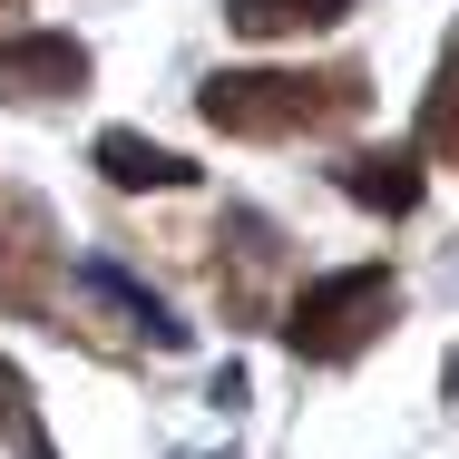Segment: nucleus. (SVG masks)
I'll return each instance as SVG.
<instances>
[{
	"mask_svg": "<svg viewBox=\"0 0 459 459\" xmlns=\"http://www.w3.org/2000/svg\"><path fill=\"white\" fill-rule=\"evenodd\" d=\"M195 117L235 147H293V137H342L371 117V69L323 59V69H215L195 79Z\"/></svg>",
	"mask_w": 459,
	"mask_h": 459,
	"instance_id": "obj_1",
	"label": "nucleus"
},
{
	"mask_svg": "<svg viewBox=\"0 0 459 459\" xmlns=\"http://www.w3.org/2000/svg\"><path fill=\"white\" fill-rule=\"evenodd\" d=\"M274 323H283V352H293V362L342 371L401 323V274H391V264H333V274H313L303 293H283Z\"/></svg>",
	"mask_w": 459,
	"mask_h": 459,
	"instance_id": "obj_2",
	"label": "nucleus"
},
{
	"mask_svg": "<svg viewBox=\"0 0 459 459\" xmlns=\"http://www.w3.org/2000/svg\"><path fill=\"white\" fill-rule=\"evenodd\" d=\"M0 313L69 333V245L39 186H0Z\"/></svg>",
	"mask_w": 459,
	"mask_h": 459,
	"instance_id": "obj_3",
	"label": "nucleus"
},
{
	"mask_svg": "<svg viewBox=\"0 0 459 459\" xmlns=\"http://www.w3.org/2000/svg\"><path fill=\"white\" fill-rule=\"evenodd\" d=\"M205 245H215V255H205L215 313H225V323H274L283 274H293V245H283V225H274V215H255V205H225V225H215Z\"/></svg>",
	"mask_w": 459,
	"mask_h": 459,
	"instance_id": "obj_4",
	"label": "nucleus"
},
{
	"mask_svg": "<svg viewBox=\"0 0 459 459\" xmlns=\"http://www.w3.org/2000/svg\"><path fill=\"white\" fill-rule=\"evenodd\" d=\"M89 79H98L89 39H69V30H0V98L49 108V98H79Z\"/></svg>",
	"mask_w": 459,
	"mask_h": 459,
	"instance_id": "obj_5",
	"label": "nucleus"
},
{
	"mask_svg": "<svg viewBox=\"0 0 459 459\" xmlns=\"http://www.w3.org/2000/svg\"><path fill=\"white\" fill-rule=\"evenodd\" d=\"M333 186L352 195V205H371V215H420V195H430V157L420 147H401V137H381V147H342L333 157Z\"/></svg>",
	"mask_w": 459,
	"mask_h": 459,
	"instance_id": "obj_6",
	"label": "nucleus"
},
{
	"mask_svg": "<svg viewBox=\"0 0 459 459\" xmlns=\"http://www.w3.org/2000/svg\"><path fill=\"white\" fill-rule=\"evenodd\" d=\"M89 167L117 195H177V186H195V157H177V147H157L147 127H98V147H89Z\"/></svg>",
	"mask_w": 459,
	"mask_h": 459,
	"instance_id": "obj_7",
	"label": "nucleus"
},
{
	"mask_svg": "<svg viewBox=\"0 0 459 459\" xmlns=\"http://www.w3.org/2000/svg\"><path fill=\"white\" fill-rule=\"evenodd\" d=\"M89 293L108 303V313H117V323H127V333H137V342H157V352H186V342H195V323H177V313H167L147 283L127 274V264H108V255L89 264Z\"/></svg>",
	"mask_w": 459,
	"mask_h": 459,
	"instance_id": "obj_8",
	"label": "nucleus"
},
{
	"mask_svg": "<svg viewBox=\"0 0 459 459\" xmlns=\"http://www.w3.org/2000/svg\"><path fill=\"white\" fill-rule=\"evenodd\" d=\"M352 0H225V30L235 39H313V30H342Z\"/></svg>",
	"mask_w": 459,
	"mask_h": 459,
	"instance_id": "obj_9",
	"label": "nucleus"
},
{
	"mask_svg": "<svg viewBox=\"0 0 459 459\" xmlns=\"http://www.w3.org/2000/svg\"><path fill=\"white\" fill-rule=\"evenodd\" d=\"M430 167H459V30L440 39L430 59V89H420V137H411Z\"/></svg>",
	"mask_w": 459,
	"mask_h": 459,
	"instance_id": "obj_10",
	"label": "nucleus"
},
{
	"mask_svg": "<svg viewBox=\"0 0 459 459\" xmlns=\"http://www.w3.org/2000/svg\"><path fill=\"white\" fill-rule=\"evenodd\" d=\"M0 440L20 459H59V440H49V420H39V401H30V381L0 362Z\"/></svg>",
	"mask_w": 459,
	"mask_h": 459,
	"instance_id": "obj_11",
	"label": "nucleus"
},
{
	"mask_svg": "<svg viewBox=\"0 0 459 459\" xmlns=\"http://www.w3.org/2000/svg\"><path fill=\"white\" fill-rule=\"evenodd\" d=\"M450 381H459V362H450Z\"/></svg>",
	"mask_w": 459,
	"mask_h": 459,
	"instance_id": "obj_12",
	"label": "nucleus"
}]
</instances>
